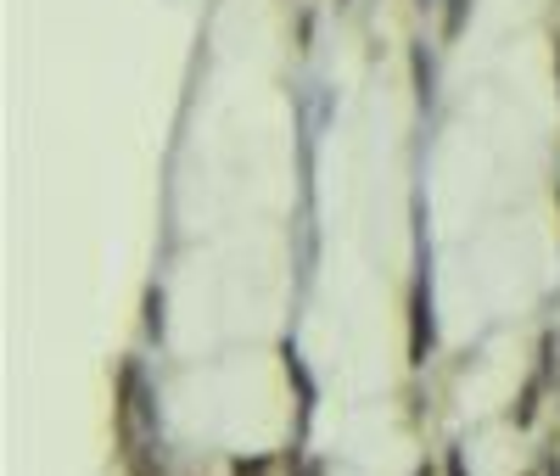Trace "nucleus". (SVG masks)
Returning <instances> with one entry per match:
<instances>
[{
    "label": "nucleus",
    "instance_id": "4",
    "mask_svg": "<svg viewBox=\"0 0 560 476\" xmlns=\"http://www.w3.org/2000/svg\"><path fill=\"white\" fill-rule=\"evenodd\" d=\"M420 6H432V0H420Z\"/></svg>",
    "mask_w": 560,
    "mask_h": 476
},
{
    "label": "nucleus",
    "instance_id": "3",
    "mask_svg": "<svg viewBox=\"0 0 560 476\" xmlns=\"http://www.w3.org/2000/svg\"><path fill=\"white\" fill-rule=\"evenodd\" d=\"M555 73H560V34H555Z\"/></svg>",
    "mask_w": 560,
    "mask_h": 476
},
{
    "label": "nucleus",
    "instance_id": "2",
    "mask_svg": "<svg viewBox=\"0 0 560 476\" xmlns=\"http://www.w3.org/2000/svg\"><path fill=\"white\" fill-rule=\"evenodd\" d=\"M409 62H415V84H420V101H426V96H432V56H426V45H415Z\"/></svg>",
    "mask_w": 560,
    "mask_h": 476
},
{
    "label": "nucleus",
    "instance_id": "1",
    "mask_svg": "<svg viewBox=\"0 0 560 476\" xmlns=\"http://www.w3.org/2000/svg\"><path fill=\"white\" fill-rule=\"evenodd\" d=\"M465 17H471V0H448V6H443V40H460Z\"/></svg>",
    "mask_w": 560,
    "mask_h": 476
}]
</instances>
